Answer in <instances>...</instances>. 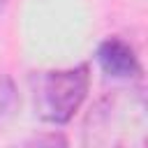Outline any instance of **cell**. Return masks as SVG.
Here are the masks:
<instances>
[{
	"instance_id": "cell-2",
	"label": "cell",
	"mask_w": 148,
	"mask_h": 148,
	"mask_svg": "<svg viewBox=\"0 0 148 148\" xmlns=\"http://www.w3.org/2000/svg\"><path fill=\"white\" fill-rule=\"evenodd\" d=\"M30 83L39 118L51 125H67L88 97L90 67L76 65L67 69H49L39 74L35 72Z\"/></svg>"
},
{
	"instance_id": "cell-1",
	"label": "cell",
	"mask_w": 148,
	"mask_h": 148,
	"mask_svg": "<svg viewBox=\"0 0 148 148\" xmlns=\"http://www.w3.org/2000/svg\"><path fill=\"white\" fill-rule=\"evenodd\" d=\"M86 143L92 146H143L148 134L146 97L141 88L116 90L104 97L86 125Z\"/></svg>"
},
{
	"instance_id": "cell-6",
	"label": "cell",
	"mask_w": 148,
	"mask_h": 148,
	"mask_svg": "<svg viewBox=\"0 0 148 148\" xmlns=\"http://www.w3.org/2000/svg\"><path fill=\"white\" fill-rule=\"evenodd\" d=\"M5 5H7V0H0V9H5Z\"/></svg>"
},
{
	"instance_id": "cell-5",
	"label": "cell",
	"mask_w": 148,
	"mask_h": 148,
	"mask_svg": "<svg viewBox=\"0 0 148 148\" xmlns=\"http://www.w3.org/2000/svg\"><path fill=\"white\" fill-rule=\"evenodd\" d=\"M28 143H32V146H39V143H51V146H56V143H67L62 136H56V134H51V136H35V139H30Z\"/></svg>"
},
{
	"instance_id": "cell-3",
	"label": "cell",
	"mask_w": 148,
	"mask_h": 148,
	"mask_svg": "<svg viewBox=\"0 0 148 148\" xmlns=\"http://www.w3.org/2000/svg\"><path fill=\"white\" fill-rule=\"evenodd\" d=\"M95 58H97L99 69L111 79L132 81V79L141 76L139 56H136L134 46L130 42H125L123 37H106L104 42H99Z\"/></svg>"
},
{
	"instance_id": "cell-4",
	"label": "cell",
	"mask_w": 148,
	"mask_h": 148,
	"mask_svg": "<svg viewBox=\"0 0 148 148\" xmlns=\"http://www.w3.org/2000/svg\"><path fill=\"white\" fill-rule=\"evenodd\" d=\"M18 106V90L12 76L2 74L0 76V127L16 113Z\"/></svg>"
}]
</instances>
